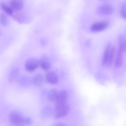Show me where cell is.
<instances>
[{
	"instance_id": "1",
	"label": "cell",
	"mask_w": 126,
	"mask_h": 126,
	"mask_svg": "<svg viewBox=\"0 0 126 126\" xmlns=\"http://www.w3.org/2000/svg\"><path fill=\"white\" fill-rule=\"evenodd\" d=\"M9 119L12 124L17 125H28L31 123L30 118L25 117L16 111H13L9 114Z\"/></svg>"
},
{
	"instance_id": "2",
	"label": "cell",
	"mask_w": 126,
	"mask_h": 126,
	"mask_svg": "<svg viewBox=\"0 0 126 126\" xmlns=\"http://www.w3.org/2000/svg\"><path fill=\"white\" fill-rule=\"evenodd\" d=\"M115 55V47L111 45L107 46L104 51L102 62L105 66H109L113 62Z\"/></svg>"
},
{
	"instance_id": "3",
	"label": "cell",
	"mask_w": 126,
	"mask_h": 126,
	"mask_svg": "<svg viewBox=\"0 0 126 126\" xmlns=\"http://www.w3.org/2000/svg\"><path fill=\"white\" fill-rule=\"evenodd\" d=\"M69 107L67 103L56 104L54 116L56 119H60L65 116L69 112Z\"/></svg>"
},
{
	"instance_id": "4",
	"label": "cell",
	"mask_w": 126,
	"mask_h": 126,
	"mask_svg": "<svg viewBox=\"0 0 126 126\" xmlns=\"http://www.w3.org/2000/svg\"><path fill=\"white\" fill-rule=\"evenodd\" d=\"M114 11L113 6L108 3L103 4L99 5L96 9V12L100 15H107L111 14Z\"/></svg>"
},
{
	"instance_id": "5",
	"label": "cell",
	"mask_w": 126,
	"mask_h": 126,
	"mask_svg": "<svg viewBox=\"0 0 126 126\" xmlns=\"http://www.w3.org/2000/svg\"><path fill=\"white\" fill-rule=\"evenodd\" d=\"M108 23L106 21H101L94 23L91 27V30L93 32H98L107 28Z\"/></svg>"
},
{
	"instance_id": "6",
	"label": "cell",
	"mask_w": 126,
	"mask_h": 126,
	"mask_svg": "<svg viewBox=\"0 0 126 126\" xmlns=\"http://www.w3.org/2000/svg\"><path fill=\"white\" fill-rule=\"evenodd\" d=\"M68 97L69 95L68 93L64 90H61L60 92H58L57 98L55 103L56 104L66 103L67 102Z\"/></svg>"
},
{
	"instance_id": "7",
	"label": "cell",
	"mask_w": 126,
	"mask_h": 126,
	"mask_svg": "<svg viewBox=\"0 0 126 126\" xmlns=\"http://www.w3.org/2000/svg\"><path fill=\"white\" fill-rule=\"evenodd\" d=\"M39 65V62L33 59H30L27 61L25 63V68L29 71H32L35 70Z\"/></svg>"
},
{
	"instance_id": "8",
	"label": "cell",
	"mask_w": 126,
	"mask_h": 126,
	"mask_svg": "<svg viewBox=\"0 0 126 126\" xmlns=\"http://www.w3.org/2000/svg\"><path fill=\"white\" fill-rule=\"evenodd\" d=\"M10 5L13 10L15 11H20L24 6L23 2L21 0H11L10 2Z\"/></svg>"
},
{
	"instance_id": "9",
	"label": "cell",
	"mask_w": 126,
	"mask_h": 126,
	"mask_svg": "<svg viewBox=\"0 0 126 126\" xmlns=\"http://www.w3.org/2000/svg\"><path fill=\"white\" fill-rule=\"evenodd\" d=\"M47 81L51 84H56L58 82L57 74L54 72H49L46 75Z\"/></svg>"
},
{
	"instance_id": "10",
	"label": "cell",
	"mask_w": 126,
	"mask_h": 126,
	"mask_svg": "<svg viewBox=\"0 0 126 126\" xmlns=\"http://www.w3.org/2000/svg\"><path fill=\"white\" fill-rule=\"evenodd\" d=\"M124 59V53L118 50L116 60H115V66L117 67H120L123 64Z\"/></svg>"
},
{
	"instance_id": "11",
	"label": "cell",
	"mask_w": 126,
	"mask_h": 126,
	"mask_svg": "<svg viewBox=\"0 0 126 126\" xmlns=\"http://www.w3.org/2000/svg\"><path fill=\"white\" fill-rule=\"evenodd\" d=\"M0 6L1 9L7 15L11 16L13 13L14 12V10L10 6V5H8L5 4L4 2H1L0 4Z\"/></svg>"
},
{
	"instance_id": "12",
	"label": "cell",
	"mask_w": 126,
	"mask_h": 126,
	"mask_svg": "<svg viewBox=\"0 0 126 126\" xmlns=\"http://www.w3.org/2000/svg\"><path fill=\"white\" fill-rule=\"evenodd\" d=\"M58 94V92L55 89H52L50 90L47 94V97L48 99L52 101L55 102Z\"/></svg>"
},
{
	"instance_id": "13",
	"label": "cell",
	"mask_w": 126,
	"mask_h": 126,
	"mask_svg": "<svg viewBox=\"0 0 126 126\" xmlns=\"http://www.w3.org/2000/svg\"><path fill=\"white\" fill-rule=\"evenodd\" d=\"M32 82L34 84L37 86H40L42 85L44 82V77L40 74H36L33 77Z\"/></svg>"
},
{
	"instance_id": "14",
	"label": "cell",
	"mask_w": 126,
	"mask_h": 126,
	"mask_svg": "<svg viewBox=\"0 0 126 126\" xmlns=\"http://www.w3.org/2000/svg\"><path fill=\"white\" fill-rule=\"evenodd\" d=\"M119 50L124 53L126 50V41L125 38L123 36H121L119 41Z\"/></svg>"
},
{
	"instance_id": "15",
	"label": "cell",
	"mask_w": 126,
	"mask_h": 126,
	"mask_svg": "<svg viewBox=\"0 0 126 126\" xmlns=\"http://www.w3.org/2000/svg\"><path fill=\"white\" fill-rule=\"evenodd\" d=\"M19 72V70L17 68H13L9 72L8 75V80L10 82L13 81L16 77Z\"/></svg>"
},
{
	"instance_id": "16",
	"label": "cell",
	"mask_w": 126,
	"mask_h": 126,
	"mask_svg": "<svg viewBox=\"0 0 126 126\" xmlns=\"http://www.w3.org/2000/svg\"><path fill=\"white\" fill-rule=\"evenodd\" d=\"M39 64L41 67L44 70H48L50 67V63L49 62L46 60H42L39 63Z\"/></svg>"
},
{
	"instance_id": "17",
	"label": "cell",
	"mask_w": 126,
	"mask_h": 126,
	"mask_svg": "<svg viewBox=\"0 0 126 126\" xmlns=\"http://www.w3.org/2000/svg\"><path fill=\"white\" fill-rule=\"evenodd\" d=\"M32 82L30 78L28 77H22L19 80V83L22 85H29Z\"/></svg>"
},
{
	"instance_id": "18",
	"label": "cell",
	"mask_w": 126,
	"mask_h": 126,
	"mask_svg": "<svg viewBox=\"0 0 126 126\" xmlns=\"http://www.w3.org/2000/svg\"><path fill=\"white\" fill-rule=\"evenodd\" d=\"M0 23L3 26H6L8 23V19L4 13H1L0 15Z\"/></svg>"
},
{
	"instance_id": "19",
	"label": "cell",
	"mask_w": 126,
	"mask_h": 126,
	"mask_svg": "<svg viewBox=\"0 0 126 126\" xmlns=\"http://www.w3.org/2000/svg\"><path fill=\"white\" fill-rule=\"evenodd\" d=\"M120 13H121V15L122 18L124 19H126V5L125 4H123L120 10Z\"/></svg>"
},
{
	"instance_id": "20",
	"label": "cell",
	"mask_w": 126,
	"mask_h": 126,
	"mask_svg": "<svg viewBox=\"0 0 126 126\" xmlns=\"http://www.w3.org/2000/svg\"><path fill=\"white\" fill-rule=\"evenodd\" d=\"M102 0V1H105V0Z\"/></svg>"
},
{
	"instance_id": "21",
	"label": "cell",
	"mask_w": 126,
	"mask_h": 126,
	"mask_svg": "<svg viewBox=\"0 0 126 126\" xmlns=\"http://www.w3.org/2000/svg\"></svg>"
}]
</instances>
